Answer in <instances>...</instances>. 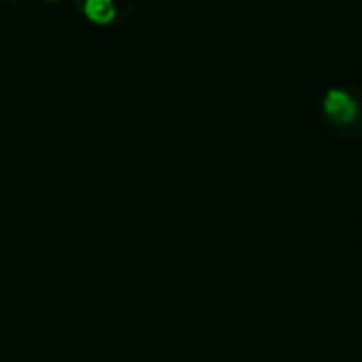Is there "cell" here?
I'll return each mask as SVG.
<instances>
[{
    "mask_svg": "<svg viewBox=\"0 0 362 362\" xmlns=\"http://www.w3.org/2000/svg\"><path fill=\"white\" fill-rule=\"evenodd\" d=\"M72 3L84 10L86 18L101 25L126 20L134 10V0H72Z\"/></svg>",
    "mask_w": 362,
    "mask_h": 362,
    "instance_id": "cell-2",
    "label": "cell"
},
{
    "mask_svg": "<svg viewBox=\"0 0 362 362\" xmlns=\"http://www.w3.org/2000/svg\"><path fill=\"white\" fill-rule=\"evenodd\" d=\"M5 3L23 10V13H37V10H42L45 3H49V0H5Z\"/></svg>",
    "mask_w": 362,
    "mask_h": 362,
    "instance_id": "cell-3",
    "label": "cell"
},
{
    "mask_svg": "<svg viewBox=\"0 0 362 362\" xmlns=\"http://www.w3.org/2000/svg\"><path fill=\"white\" fill-rule=\"evenodd\" d=\"M323 114L335 126H353L362 116V104L345 86H328L323 94Z\"/></svg>",
    "mask_w": 362,
    "mask_h": 362,
    "instance_id": "cell-1",
    "label": "cell"
}]
</instances>
